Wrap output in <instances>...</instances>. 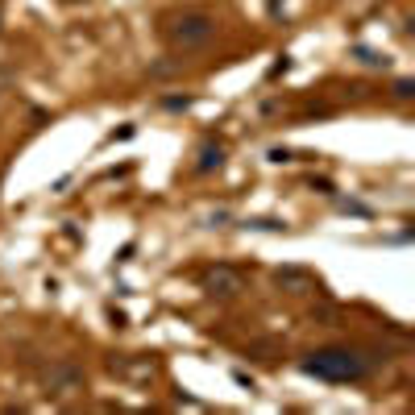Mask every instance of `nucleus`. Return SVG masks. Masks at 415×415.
Listing matches in <instances>:
<instances>
[{
  "label": "nucleus",
  "mask_w": 415,
  "mask_h": 415,
  "mask_svg": "<svg viewBox=\"0 0 415 415\" xmlns=\"http://www.w3.org/2000/svg\"><path fill=\"white\" fill-rule=\"evenodd\" d=\"M212 287H224L220 295H233L237 291V274H233V270H216V274H212Z\"/></svg>",
  "instance_id": "obj_4"
},
{
  "label": "nucleus",
  "mask_w": 415,
  "mask_h": 415,
  "mask_svg": "<svg viewBox=\"0 0 415 415\" xmlns=\"http://www.w3.org/2000/svg\"><path fill=\"white\" fill-rule=\"evenodd\" d=\"M394 96H399V100H411L415 96V83H411V79H399V83H394Z\"/></svg>",
  "instance_id": "obj_5"
},
{
  "label": "nucleus",
  "mask_w": 415,
  "mask_h": 415,
  "mask_svg": "<svg viewBox=\"0 0 415 415\" xmlns=\"http://www.w3.org/2000/svg\"><path fill=\"white\" fill-rule=\"evenodd\" d=\"M303 369L316 374V378H337V382H349V378H362L366 374V366L353 353H345V349H324L312 362H303Z\"/></svg>",
  "instance_id": "obj_1"
},
{
  "label": "nucleus",
  "mask_w": 415,
  "mask_h": 415,
  "mask_svg": "<svg viewBox=\"0 0 415 415\" xmlns=\"http://www.w3.org/2000/svg\"><path fill=\"white\" fill-rule=\"evenodd\" d=\"M220 162H224V149L204 146V154H199V171H212V167H220Z\"/></svg>",
  "instance_id": "obj_3"
},
{
  "label": "nucleus",
  "mask_w": 415,
  "mask_h": 415,
  "mask_svg": "<svg viewBox=\"0 0 415 415\" xmlns=\"http://www.w3.org/2000/svg\"><path fill=\"white\" fill-rule=\"evenodd\" d=\"M212 29H216V21L208 13H183V17H174V25L167 33H171L179 46H196L204 38H212Z\"/></svg>",
  "instance_id": "obj_2"
}]
</instances>
